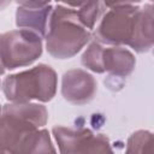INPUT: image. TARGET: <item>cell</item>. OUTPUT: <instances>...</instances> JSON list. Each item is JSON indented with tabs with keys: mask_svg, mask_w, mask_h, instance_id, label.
Listing matches in <instances>:
<instances>
[{
	"mask_svg": "<svg viewBox=\"0 0 154 154\" xmlns=\"http://www.w3.org/2000/svg\"><path fill=\"white\" fill-rule=\"evenodd\" d=\"M53 136L63 154L72 153H112L111 142L102 134H94L89 129L54 126Z\"/></svg>",
	"mask_w": 154,
	"mask_h": 154,
	"instance_id": "6",
	"label": "cell"
},
{
	"mask_svg": "<svg viewBox=\"0 0 154 154\" xmlns=\"http://www.w3.org/2000/svg\"><path fill=\"white\" fill-rule=\"evenodd\" d=\"M48 111L41 103L7 102L0 114V153L17 154L25 137L46 125Z\"/></svg>",
	"mask_w": 154,
	"mask_h": 154,
	"instance_id": "2",
	"label": "cell"
},
{
	"mask_svg": "<svg viewBox=\"0 0 154 154\" xmlns=\"http://www.w3.org/2000/svg\"><path fill=\"white\" fill-rule=\"evenodd\" d=\"M42 37L28 29L0 34V61L5 70L29 66L42 54Z\"/></svg>",
	"mask_w": 154,
	"mask_h": 154,
	"instance_id": "4",
	"label": "cell"
},
{
	"mask_svg": "<svg viewBox=\"0 0 154 154\" xmlns=\"http://www.w3.org/2000/svg\"><path fill=\"white\" fill-rule=\"evenodd\" d=\"M97 91L96 79L82 69L66 71L61 78V95L73 105H85L90 102Z\"/></svg>",
	"mask_w": 154,
	"mask_h": 154,
	"instance_id": "7",
	"label": "cell"
},
{
	"mask_svg": "<svg viewBox=\"0 0 154 154\" xmlns=\"http://www.w3.org/2000/svg\"><path fill=\"white\" fill-rule=\"evenodd\" d=\"M103 5L108 8L118 7V6H126V5H137L142 0H102Z\"/></svg>",
	"mask_w": 154,
	"mask_h": 154,
	"instance_id": "15",
	"label": "cell"
},
{
	"mask_svg": "<svg viewBox=\"0 0 154 154\" xmlns=\"http://www.w3.org/2000/svg\"><path fill=\"white\" fill-rule=\"evenodd\" d=\"M55 148L52 143L48 130L37 129L30 132L22 142L18 153H55ZM17 153V154H18Z\"/></svg>",
	"mask_w": 154,
	"mask_h": 154,
	"instance_id": "11",
	"label": "cell"
},
{
	"mask_svg": "<svg viewBox=\"0 0 154 154\" xmlns=\"http://www.w3.org/2000/svg\"><path fill=\"white\" fill-rule=\"evenodd\" d=\"M4 72H5V67L2 66V64L0 61V75H4Z\"/></svg>",
	"mask_w": 154,
	"mask_h": 154,
	"instance_id": "19",
	"label": "cell"
},
{
	"mask_svg": "<svg viewBox=\"0 0 154 154\" xmlns=\"http://www.w3.org/2000/svg\"><path fill=\"white\" fill-rule=\"evenodd\" d=\"M58 76L53 67L38 64L29 70L8 75L1 83L5 97L12 102L51 101L57 93Z\"/></svg>",
	"mask_w": 154,
	"mask_h": 154,
	"instance_id": "3",
	"label": "cell"
},
{
	"mask_svg": "<svg viewBox=\"0 0 154 154\" xmlns=\"http://www.w3.org/2000/svg\"><path fill=\"white\" fill-rule=\"evenodd\" d=\"M1 109H2V107H1V106H0V114H1Z\"/></svg>",
	"mask_w": 154,
	"mask_h": 154,
	"instance_id": "20",
	"label": "cell"
},
{
	"mask_svg": "<svg viewBox=\"0 0 154 154\" xmlns=\"http://www.w3.org/2000/svg\"><path fill=\"white\" fill-rule=\"evenodd\" d=\"M52 10V5H46L42 7L19 6L16 11V25L20 29L31 30L43 38L48 29Z\"/></svg>",
	"mask_w": 154,
	"mask_h": 154,
	"instance_id": "9",
	"label": "cell"
},
{
	"mask_svg": "<svg viewBox=\"0 0 154 154\" xmlns=\"http://www.w3.org/2000/svg\"><path fill=\"white\" fill-rule=\"evenodd\" d=\"M140 6L126 5L112 7L103 13L94 31V37L102 45L130 46L136 29Z\"/></svg>",
	"mask_w": 154,
	"mask_h": 154,
	"instance_id": "5",
	"label": "cell"
},
{
	"mask_svg": "<svg viewBox=\"0 0 154 154\" xmlns=\"http://www.w3.org/2000/svg\"><path fill=\"white\" fill-rule=\"evenodd\" d=\"M57 2H63L70 7H81L87 0H55Z\"/></svg>",
	"mask_w": 154,
	"mask_h": 154,
	"instance_id": "17",
	"label": "cell"
},
{
	"mask_svg": "<svg viewBox=\"0 0 154 154\" xmlns=\"http://www.w3.org/2000/svg\"><path fill=\"white\" fill-rule=\"evenodd\" d=\"M154 25H153V5L146 4L140 7L136 29L130 47L137 53H147L154 43Z\"/></svg>",
	"mask_w": 154,
	"mask_h": 154,
	"instance_id": "10",
	"label": "cell"
},
{
	"mask_svg": "<svg viewBox=\"0 0 154 154\" xmlns=\"http://www.w3.org/2000/svg\"><path fill=\"white\" fill-rule=\"evenodd\" d=\"M105 8L106 6L102 0H87L77 11V16L81 23L88 30H91L103 16Z\"/></svg>",
	"mask_w": 154,
	"mask_h": 154,
	"instance_id": "12",
	"label": "cell"
},
{
	"mask_svg": "<svg viewBox=\"0 0 154 154\" xmlns=\"http://www.w3.org/2000/svg\"><path fill=\"white\" fill-rule=\"evenodd\" d=\"M103 70L117 77H128L132 73L136 59L135 55L122 46L103 47L102 52Z\"/></svg>",
	"mask_w": 154,
	"mask_h": 154,
	"instance_id": "8",
	"label": "cell"
},
{
	"mask_svg": "<svg viewBox=\"0 0 154 154\" xmlns=\"http://www.w3.org/2000/svg\"><path fill=\"white\" fill-rule=\"evenodd\" d=\"M19 6L23 7H42L49 5L51 0H14Z\"/></svg>",
	"mask_w": 154,
	"mask_h": 154,
	"instance_id": "16",
	"label": "cell"
},
{
	"mask_svg": "<svg viewBox=\"0 0 154 154\" xmlns=\"http://www.w3.org/2000/svg\"><path fill=\"white\" fill-rule=\"evenodd\" d=\"M102 52H103L102 43H100L96 40L90 42L81 58L82 65L95 73H103L105 70L102 65Z\"/></svg>",
	"mask_w": 154,
	"mask_h": 154,
	"instance_id": "13",
	"label": "cell"
},
{
	"mask_svg": "<svg viewBox=\"0 0 154 154\" xmlns=\"http://www.w3.org/2000/svg\"><path fill=\"white\" fill-rule=\"evenodd\" d=\"M12 0H0V11L5 10L10 4H11Z\"/></svg>",
	"mask_w": 154,
	"mask_h": 154,
	"instance_id": "18",
	"label": "cell"
},
{
	"mask_svg": "<svg viewBox=\"0 0 154 154\" xmlns=\"http://www.w3.org/2000/svg\"><path fill=\"white\" fill-rule=\"evenodd\" d=\"M45 38L47 52L53 58L70 59L91 40V34L78 19L76 10L57 5L52 10Z\"/></svg>",
	"mask_w": 154,
	"mask_h": 154,
	"instance_id": "1",
	"label": "cell"
},
{
	"mask_svg": "<svg viewBox=\"0 0 154 154\" xmlns=\"http://www.w3.org/2000/svg\"><path fill=\"white\" fill-rule=\"evenodd\" d=\"M0 88H1V82H0Z\"/></svg>",
	"mask_w": 154,
	"mask_h": 154,
	"instance_id": "21",
	"label": "cell"
},
{
	"mask_svg": "<svg viewBox=\"0 0 154 154\" xmlns=\"http://www.w3.org/2000/svg\"><path fill=\"white\" fill-rule=\"evenodd\" d=\"M128 153H152L153 152V135L148 130H137L128 140Z\"/></svg>",
	"mask_w": 154,
	"mask_h": 154,
	"instance_id": "14",
	"label": "cell"
}]
</instances>
